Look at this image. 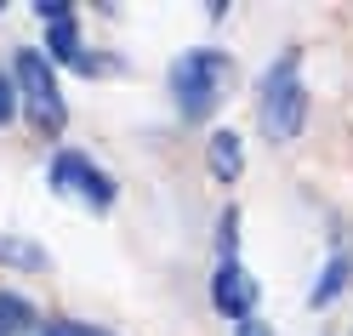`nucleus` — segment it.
Segmentation results:
<instances>
[{
	"mask_svg": "<svg viewBox=\"0 0 353 336\" xmlns=\"http://www.w3.org/2000/svg\"><path fill=\"white\" fill-rule=\"evenodd\" d=\"M228 69L234 63L223 52H211V46L183 52L171 63V97H176V108H183L188 120H211V108L223 103V92H228Z\"/></svg>",
	"mask_w": 353,
	"mask_h": 336,
	"instance_id": "obj_1",
	"label": "nucleus"
},
{
	"mask_svg": "<svg viewBox=\"0 0 353 336\" xmlns=\"http://www.w3.org/2000/svg\"><path fill=\"white\" fill-rule=\"evenodd\" d=\"M302 120H307V92H302V75H296V52H285L268 69V80H262V115H256V126H262V137L291 143L302 131Z\"/></svg>",
	"mask_w": 353,
	"mask_h": 336,
	"instance_id": "obj_2",
	"label": "nucleus"
},
{
	"mask_svg": "<svg viewBox=\"0 0 353 336\" xmlns=\"http://www.w3.org/2000/svg\"><path fill=\"white\" fill-rule=\"evenodd\" d=\"M211 308L228 313V319H251L256 308V279L239 262V211L223 217V234H216V274H211Z\"/></svg>",
	"mask_w": 353,
	"mask_h": 336,
	"instance_id": "obj_3",
	"label": "nucleus"
},
{
	"mask_svg": "<svg viewBox=\"0 0 353 336\" xmlns=\"http://www.w3.org/2000/svg\"><path fill=\"white\" fill-rule=\"evenodd\" d=\"M17 97H23V115L40 126V131H63L69 126V103L57 92V75L40 52H17Z\"/></svg>",
	"mask_w": 353,
	"mask_h": 336,
	"instance_id": "obj_4",
	"label": "nucleus"
},
{
	"mask_svg": "<svg viewBox=\"0 0 353 336\" xmlns=\"http://www.w3.org/2000/svg\"><path fill=\"white\" fill-rule=\"evenodd\" d=\"M52 188L69 194V199H85L92 211H108V206H114V183H108L85 154H57V160H52Z\"/></svg>",
	"mask_w": 353,
	"mask_h": 336,
	"instance_id": "obj_5",
	"label": "nucleus"
},
{
	"mask_svg": "<svg viewBox=\"0 0 353 336\" xmlns=\"http://www.w3.org/2000/svg\"><path fill=\"white\" fill-rule=\"evenodd\" d=\"M0 262H6V268H23V274H46V268H52L46 245L17 239V234H0Z\"/></svg>",
	"mask_w": 353,
	"mask_h": 336,
	"instance_id": "obj_6",
	"label": "nucleus"
},
{
	"mask_svg": "<svg viewBox=\"0 0 353 336\" xmlns=\"http://www.w3.org/2000/svg\"><path fill=\"white\" fill-rule=\"evenodd\" d=\"M239 166H245V160H239V137H234V131H216V137H211V171L223 177V183H234Z\"/></svg>",
	"mask_w": 353,
	"mask_h": 336,
	"instance_id": "obj_7",
	"label": "nucleus"
},
{
	"mask_svg": "<svg viewBox=\"0 0 353 336\" xmlns=\"http://www.w3.org/2000/svg\"><path fill=\"white\" fill-rule=\"evenodd\" d=\"M342 285H347V257L336 251V257H330V268L314 279V297H307V302H314V308H330V302L342 297Z\"/></svg>",
	"mask_w": 353,
	"mask_h": 336,
	"instance_id": "obj_8",
	"label": "nucleus"
},
{
	"mask_svg": "<svg viewBox=\"0 0 353 336\" xmlns=\"http://www.w3.org/2000/svg\"><path fill=\"white\" fill-rule=\"evenodd\" d=\"M34 308L23 297H12V290H0V336H12V330H34Z\"/></svg>",
	"mask_w": 353,
	"mask_h": 336,
	"instance_id": "obj_9",
	"label": "nucleus"
},
{
	"mask_svg": "<svg viewBox=\"0 0 353 336\" xmlns=\"http://www.w3.org/2000/svg\"><path fill=\"white\" fill-rule=\"evenodd\" d=\"M12 115H17V80H12V75H0V126H6Z\"/></svg>",
	"mask_w": 353,
	"mask_h": 336,
	"instance_id": "obj_10",
	"label": "nucleus"
},
{
	"mask_svg": "<svg viewBox=\"0 0 353 336\" xmlns=\"http://www.w3.org/2000/svg\"><path fill=\"white\" fill-rule=\"evenodd\" d=\"M34 17H46V23H69V6H63V0H34Z\"/></svg>",
	"mask_w": 353,
	"mask_h": 336,
	"instance_id": "obj_11",
	"label": "nucleus"
},
{
	"mask_svg": "<svg viewBox=\"0 0 353 336\" xmlns=\"http://www.w3.org/2000/svg\"><path fill=\"white\" fill-rule=\"evenodd\" d=\"M40 336H108V330H97V325H69V319H57V325H46Z\"/></svg>",
	"mask_w": 353,
	"mask_h": 336,
	"instance_id": "obj_12",
	"label": "nucleus"
},
{
	"mask_svg": "<svg viewBox=\"0 0 353 336\" xmlns=\"http://www.w3.org/2000/svg\"><path fill=\"white\" fill-rule=\"evenodd\" d=\"M239 336H274L268 325H256V319H239Z\"/></svg>",
	"mask_w": 353,
	"mask_h": 336,
	"instance_id": "obj_13",
	"label": "nucleus"
}]
</instances>
